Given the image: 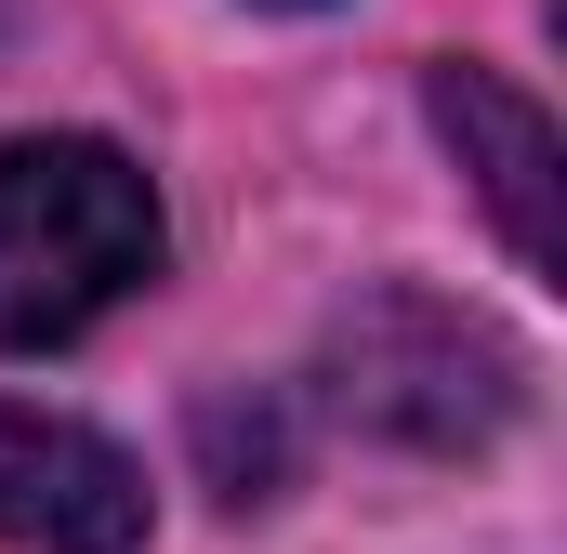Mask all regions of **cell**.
<instances>
[{"instance_id": "6da1fadb", "label": "cell", "mask_w": 567, "mask_h": 554, "mask_svg": "<svg viewBox=\"0 0 567 554\" xmlns=\"http://www.w3.org/2000/svg\"><path fill=\"white\" fill-rule=\"evenodd\" d=\"M172 252L158 185L93 133H27L0 145V357L80 343L106 304H133Z\"/></svg>"}, {"instance_id": "7a4b0ae2", "label": "cell", "mask_w": 567, "mask_h": 554, "mask_svg": "<svg viewBox=\"0 0 567 554\" xmlns=\"http://www.w3.org/2000/svg\"><path fill=\"white\" fill-rule=\"evenodd\" d=\"M330 383H343V410L370 422V435H410V449H475V435H502L515 397H528L515 343L475 330V317L435 304V290L357 304L343 343H330Z\"/></svg>"}, {"instance_id": "3957f363", "label": "cell", "mask_w": 567, "mask_h": 554, "mask_svg": "<svg viewBox=\"0 0 567 554\" xmlns=\"http://www.w3.org/2000/svg\"><path fill=\"white\" fill-rule=\"evenodd\" d=\"M0 542L13 554H133L145 542V475L53 410H0Z\"/></svg>"}, {"instance_id": "277c9868", "label": "cell", "mask_w": 567, "mask_h": 554, "mask_svg": "<svg viewBox=\"0 0 567 554\" xmlns=\"http://www.w3.org/2000/svg\"><path fill=\"white\" fill-rule=\"evenodd\" d=\"M435 133L462 145V172L502 212L515 265H555V133H542V106L502 93L488 66H435Z\"/></svg>"}]
</instances>
